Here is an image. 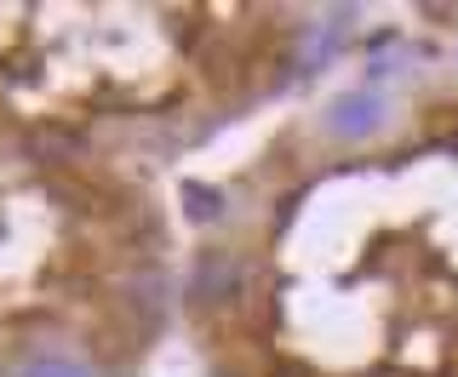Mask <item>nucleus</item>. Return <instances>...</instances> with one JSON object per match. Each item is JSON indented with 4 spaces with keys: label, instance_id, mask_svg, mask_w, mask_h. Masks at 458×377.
Segmentation results:
<instances>
[{
    "label": "nucleus",
    "instance_id": "f257e3e1",
    "mask_svg": "<svg viewBox=\"0 0 458 377\" xmlns=\"http://www.w3.org/2000/svg\"><path fill=\"white\" fill-rule=\"evenodd\" d=\"M235 286H241V264L224 257V252H212L207 264H200V274H195V297H207V303H224Z\"/></svg>",
    "mask_w": 458,
    "mask_h": 377
},
{
    "label": "nucleus",
    "instance_id": "f03ea898",
    "mask_svg": "<svg viewBox=\"0 0 458 377\" xmlns=\"http://www.w3.org/2000/svg\"><path fill=\"white\" fill-rule=\"evenodd\" d=\"M372 121H378V97H367V92H350V97H338V104H333V126H338L344 138L367 132Z\"/></svg>",
    "mask_w": 458,
    "mask_h": 377
},
{
    "label": "nucleus",
    "instance_id": "7ed1b4c3",
    "mask_svg": "<svg viewBox=\"0 0 458 377\" xmlns=\"http://www.w3.org/2000/svg\"><path fill=\"white\" fill-rule=\"evenodd\" d=\"M23 377H86L75 360H64V355H40V360H29Z\"/></svg>",
    "mask_w": 458,
    "mask_h": 377
},
{
    "label": "nucleus",
    "instance_id": "20e7f679",
    "mask_svg": "<svg viewBox=\"0 0 458 377\" xmlns=\"http://www.w3.org/2000/svg\"><path fill=\"white\" fill-rule=\"evenodd\" d=\"M183 200H190V206H195V217H212V206H218V195H207V188H183Z\"/></svg>",
    "mask_w": 458,
    "mask_h": 377
}]
</instances>
